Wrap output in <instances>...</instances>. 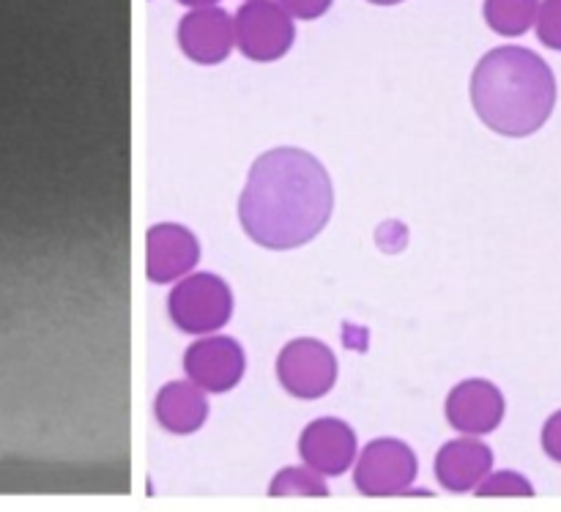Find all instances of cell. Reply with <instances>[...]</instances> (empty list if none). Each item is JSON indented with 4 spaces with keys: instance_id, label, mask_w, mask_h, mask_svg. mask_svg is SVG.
Returning <instances> with one entry per match:
<instances>
[{
    "instance_id": "6da1fadb",
    "label": "cell",
    "mask_w": 561,
    "mask_h": 512,
    "mask_svg": "<svg viewBox=\"0 0 561 512\" xmlns=\"http://www.w3.org/2000/svg\"><path fill=\"white\" fill-rule=\"evenodd\" d=\"M334 186L327 168L301 148H272L252 162L239 201L244 234L266 250H296L327 228Z\"/></svg>"
},
{
    "instance_id": "7a4b0ae2",
    "label": "cell",
    "mask_w": 561,
    "mask_h": 512,
    "mask_svg": "<svg viewBox=\"0 0 561 512\" xmlns=\"http://www.w3.org/2000/svg\"><path fill=\"white\" fill-rule=\"evenodd\" d=\"M471 104L488 129L504 137H529L548 124L557 107V75L540 53L504 44L477 60Z\"/></svg>"
},
{
    "instance_id": "3957f363",
    "label": "cell",
    "mask_w": 561,
    "mask_h": 512,
    "mask_svg": "<svg viewBox=\"0 0 561 512\" xmlns=\"http://www.w3.org/2000/svg\"><path fill=\"white\" fill-rule=\"evenodd\" d=\"M170 321L186 334H214L233 316V291L211 272L186 274L168 296Z\"/></svg>"
},
{
    "instance_id": "277c9868",
    "label": "cell",
    "mask_w": 561,
    "mask_h": 512,
    "mask_svg": "<svg viewBox=\"0 0 561 512\" xmlns=\"http://www.w3.org/2000/svg\"><path fill=\"white\" fill-rule=\"evenodd\" d=\"M294 22L279 0H247L233 16L236 49L255 64L285 58L296 42Z\"/></svg>"
},
{
    "instance_id": "5b68a950",
    "label": "cell",
    "mask_w": 561,
    "mask_h": 512,
    "mask_svg": "<svg viewBox=\"0 0 561 512\" xmlns=\"http://www.w3.org/2000/svg\"><path fill=\"white\" fill-rule=\"evenodd\" d=\"M354 482L359 493L373 499H387L409 493L420 475L416 453L400 439H376L354 460Z\"/></svg>"
},
{
    "instance_id": "8992f818",
    "label": "cell",
    "mask_w": 561,
    "mask_h": 512,
    "mask_svg": "<svg viewBox=\"0 0 561 512\" xmlns=\"http://www.w3.org/2000/svg\"><path fill=\"white\" fill-rule=\"evenodd\" d=\"M277 378L294 398L318 400L337 384V356L321 340H290L277 356Z\"/></svg>"
},
{
    "instance_id": "52a82bcc",
    "label": "cell",
    "mask_w": 561,
    "mask_h": 512,
    "mask_svg": "<svg viewBox=\"0 0 561 512\" xmlns=\"http://www.w3.org/2000/svg\"><path fill=\"white\" fill-rule=\"evenodd\" d=\"M184 373L206 395L230 392L247 373L244 349L228 334H203L186 349Z\"/></svg>"
},
{
    "instance_id": "ba28073f",
    "label": "cell",
    "mask_w": 561,
    "mask_h": 512,
    "mask_svg": "<svg viewBox=\"0 0 561 512\" xmlns=\"http://www.w3.org/2000/svg\"><path fill=\"white\" fill-rule=\"evenodd\" d=\"M504 403L502 389L488 378H466L460 382L453 392L447 395V406L444 414L447 422L463 436H488L496 431L504 420Z\"/></svg>"
},
{
    "instance_id": "9c48e42d",
    "label": "cell",
    "mask_w": 561,
    "mask_h": 512,
    "mask_svg": "<svg viewBox=\"0 0 561 512\" xmlns=\"http://www.w3.org/2000/svg\"><path fill=\"white\" fill-rule=\"evenodd\" d=\"M179 47L192 64H222L236 49L233 16L219 5L190 9L179 22Z\"/></svg>"
},
{
    "instance_id": "30bf717a",
    "label": "cell",
    "mask_w": 561,
    "mask_h": 512,
    "mask_svg": "<svg viewBox=\"0 0 561 512\" xmlns=\"http://www.w3.org/2000/svg\"><path fill=\"white\" fill-rule=\"evenodd\" d=\"M201 261V241L186 225L157 223L146 236V274L151 283H179Z\"/></svg>"
},
{
    "instance_id": "8fae6325",
    "label": "cell",
    "mask_w": 561,
    "mask_h": 512,
    "mask_svg": "<svg viewBox=\"0 0 561 512\" xmlns=\"http://www.w3.org/2000/svg\"><path fill=\"white\" fill-rule=\"evenodd\" d=\"M359 444H356L354 428L337 417H321L312 420L301 431L299 455L301 464L316 469L323 477H340L354 466Z\"/></svg>"
},
{
    "instance_id": "7c38bea8",
    "label": "cell",
    "mask_w": 561,
    "mask_h": 512,
    "mask_svg": "<svg viewBox=\"0 0 561 512\" xmlns=\"http://www.w3.org/2000/svg\"><path fill=\"white\" fill-rule=\"evenodd\" d=\"M493 471V450L480 436H463L447 442L436 455L438 486L453 493L474 491Z\"/></svg>"
},
{
    "instance_id": "4fadbf2b",
    "label": "cell",
    "mask_w": 561,
    "mask_h": 512,
    "mask_svg": "<svg viewBox=\"0 0 561 512\" xmlns=\"http://www.w3.org/2000/svg\"><path fill=\"white\" fill-rule=\"evenodd\" d=\"M157 422L173 436L197 433L208 420V398L192 382H170L159 389L153 400Z\"/></svg>"
},
{
    "instance_id": "5bb4252c",
    "label": "cell",
    "mask_w": 561,
    "mask_h": 512,
    "mask_svg": "<svg viewBox=\"0 0 561 512\" xmlns=\"http://www.w3.org/2000/svg\"><path fill=\"white\" fill-rule=\"evenodd\" d=\"M537 9H540V0H485L482 14L493 33L515 38L535 27Z\"/></svg>"
},
{
    "instance_id": "9a60e30c",
    "label": "cell",
    "mask_w": 561,
    "mask_h": 512,
    "mask_svg": "<svg viewBox=\"0 0 561 512\" xmlns=\"http://www.w3.org/2000/svg\"><path fill=\"white\" fill-rule=\"evenodd\" d=\"M272 497H307V499H321L327 497V477L318 475L310 466H288L279 471L268 486Z\"/></svg>"
},
{
    "instance_id": "2e32d148",
    "label": "cell",
    "mask_w": 561,
    "mask_h": 512,
    "mask_svg": "<svg viewBox=\"0 0 561 512\" xmlns=\"http://www.w3.org/2000/svg\"><path fill=\"white\" fill-rule=\"evenodd\" d=\"M474 493L482 499H529L535 497V486H531L529 477L518 475V471H491V475L474 488Z\"/></svg>"
},
{
    "instance_id": "e0dca14e",
    "label": "cell",
    "mask_w": 561,
    "mask_h": 512,
    "mask_svg": "<svg viewBox=\"0 0 561 512\" xmlns=\"http://www.w3.org/2000/svg\"><path fill=\"white\" fill-rule=\"evenodd\" d=\"M535 31L546 47L561 53V0H540Z\"/></svg>"
},
{
    "instance_id": "ac0fdd59",
    "label": "cell",
    "mask_w": 561,
    "mask_h": 512,
    "mask_svg": "<svg viewBox=\"0 0 561 512\" xmlns=\"http://www.w3.org/2000/svg\"><path fill=\"white\" fill-rule=\"evenodd\" d=\"M332 3L334 0H279V5L294 20H318V16H323L332 9Z\"/></svg>"
},
{
    "instance_id": "d6986e66",
    "label": "cell",
    "mask_w": 561,
    "mask_h": 512,
    "mask_svg": "<svg viewBox=\"0 0 561 512\" xmlns=\"http://www.w3.org/2000/svg\"><path fill=\"white\" fill-rule=\"evenodd\" d=\"M542 453L553 464H561V411L548 417L546 425H542Z\"/></svg>"
},
{
    "instance_id": "ffe728a7",
    "label": "cell",
    "mask_w": 561,
    "mask_h": 512,
    "mask_svg": "<svg viewBox=\"0 0 561 512\" xmlns=\"http://www.w3.org/2000/svg\"><path fill=\"white\" fill-rule=\"evenodd\" d=\"M179 3L186 9H201V5H217L219 0H179Z\"/></svg>"
},
{
    "instance_id": "44dd1931",
    "label": "cell",
    "mask_w": 561,
    "mask_h": 512,
    "mask_svg": "<svg viewBox=\"0 0 561 512\" xmlns=\"http://www.w3.org/2000/svg\"><path fill=\"white\" fill-rule=\"evenodd\" d=\"M367 3H376V5H398L403 0H367Z\"/></svg>"
}]
</instances>
